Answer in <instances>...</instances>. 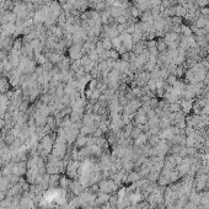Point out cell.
Masks as SVG:
<instances>
[{
    "label": "cell",
    "mask_w": 209,
    "mask_h": 209,
    "mask_svg": "<svg viewBox=\"0 0 209 209\" xmlns=\"http://www.w3.org/2000/svg\"><path fill=\"white\" fill-rule=\"evenodd\" d=\"M181 35L185 36V37H191V36H193V32H192L189 26H186V25L182 24L181 25Z\"/></svg>",
    "instance_id": "7a4b0ae2"
},
{
    "label": "cell",
    "mask_w": 209,
    "mask_h": 209,
    "mask_svg": "<svg viewBox=\"0 0 209 209\" xmlns=\"http://www.w3.org/2000/svg\"><path fill=\"white\" fill-rule=\"evenodd\" d=\"M39 150L43 153V154H49L52 150H53V140L51 137H48V136H46L42 141H41V144H39Z\"/></svg>",
    "instance_id": "6da1fadb"
},
{
    "label": "cell",
    "mask_w": 209,
    "mask_h": 209,
    "mask_svg": "<svg viewBox=\"0 0 209 209\" xmlns=\"http://www.w3.org/2000/svg\"><path fill=\"white\" fill-rule=\"evenodd\" d=\"M182 17L180 16H172L171 17V21H172V25H176V26H181L182 25Z\"/></svg>",
    "instance_id": "8992f818"
},
{
    "label": "cell",
    "mask_w": 209,
    "mask_h": 209,
    "mask_svg": "<svg viewBox=\"0 0 209 209\" xmlns=\"http://www.w3.org/2000/svg\"><path fill=\"white\" fill-rule=\"evenodd\" d=\"M196 2H197V5L201 7V6H207L209 4V0H196Z\"/></svg>",
    "instance_id": "ba28073f"
},
{
    "label": "cell",
    "mask_w": 209,
    "mask_h": 209,
    "mask_svg": "<svg viewBox=\"0 0 209 209\" xmlns=\"http://www.w3.org/2000/svg\"><path fill=\"white\" fill-rule=\"evenodd\" d=\"M4 124H5V121H4V118H0V129L4 127Z\"/></svg>",
    "instance_id": "9c48e42d"
},
{
    "label": "cell",
    "mask_w": 209,
    "mask_h": 209,
    "mask_svg": "<svg viewBox=\"0 0 209 209\" xmlns=\"http://www.w3.org/2000/svg\"><path fill=\"white\" fill-rule=\"evenodd\" d=\"M139 175L137 174V172H133V174L129 175V178H128V181H132V182H134V181H138L139 180Z\"/></svg>",
    "instance_id": "52a82bcc"
},
{
    "label": "cell",
    "mask_w": 209,
    "mask_h": 209,
    "mask_svg": "<svg viewBox=\"0 0 209 209\" xmlns=\"http://www.w3.org/2000/svg\"><path fill=\"white\" fill-rule=\"evenodd\" d=\"M156 48H158L159 53H161V52L167 51V44L164 42V39H159V41L156 42Z\"/></svg>",
    "instance_id": "277c9868"
},
{
    "label": "cell",
    "mask_w": 209,
    "mask_h": 209,
    "mask_svg": "<svg viewBox=\"0 0 209 209\" xmlns=\"http://www.w3.org/2000/svg\"><path fill=\"white\" fill-rule=\"evenodd\" d=\"M207 21H208V20H206V19L201 15V16H199V17H197V20L194 21V25H196L198 29H204V27H206V25H207Z\"/></svg>",
    "instance_id": "3957f363"
},
{
    "label": "cell",
    "mask_w": 209,
    "mask_h": 209,
    "mask_svg": "<svg viewBox=\"0 0 209 209\" xmlns=\"http://www.w3.org/2000/svg\"><path fill=\"white\" fill-rule=\"evenodd\" d=\"M183 73H185L183 65H177V68H176V71H175L174 75H176V78H181V76H183Z\"/></svg>",
    "instance_id": "5b68a950"
},
{
    "label": "cell",
    "mask_w": 209,
    "mask_h": 209,
    "mask_svg": "<svg viewBox=\"0 0 209 209\" xmlns=\"http://www.w3.org/2000/svg\"><path fill=\"white\" fill-rule=\"evenodd\" d=\"M208 9H209V4H208Z\"/></svg>",
    "instance_id": "30bf717a"
}]
</instances>
